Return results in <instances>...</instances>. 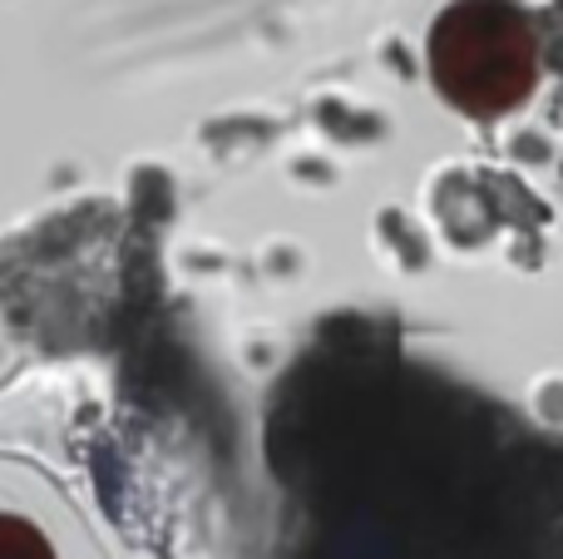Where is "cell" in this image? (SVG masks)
Here are the masks:
<instances>
[{
	"mask_svg": "<svg viewBox=\"0 0 563 559\" xmlns=\"http://www.w3.org/2000/svg\"><path fill=\"white\" fill-rule=\"evenodd\" d=\"M430 79L470 119H499L539 79V40L515 0H455L430 25Z\"/></svg>",
	"mask_w": 563,
	"mask_h": 559,
	"instance_id": "cell-1",
	"label": "cell"
},
{
	"mask_svg": "<svg viewBox=\"0 0 563 559\" xmlns=\"http://www.w3.org/2000/svg\"><path fill=\"white\" fill-rule=\"evenodd\" d=\"M0 559H55L49 540L20 515H0Z\"/></svg>",
	"mask_w": 563,
	"mask_h": 559,
	"instance_id": "cell-2",
	"label": "cell"
}]
</instances>
